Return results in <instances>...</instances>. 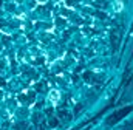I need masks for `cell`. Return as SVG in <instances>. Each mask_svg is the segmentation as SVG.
<instances>
[{
    "label": "cell",
    "mask_w": 133,
    "mask_h": 130,
    "mask_svg": "<svg viewBox=\"0 0 133 130\" xmlns=\"http://www.w3.org/2000/svg\"><path fill=\"white\" fill-rule=\"evenodd\" d=\"M57 99H59V92H56V90L50 92V101H51L53 104H56V102H57Z\"/></svg>",
    "instance_id": "1"
},
{
    "label": "cell",
    "mask_w": 133,
    "mask_h": 130,
    "mask_svg": "<svg viewBox=\"0 0 133 130\" xmlns=\"http://www.w3.org/2000/svg\"><path fill=\"white\" fill-rule=\"evenodd\" d=\"M121 8H122V3H113V9L115 11H119Z\"/></svg>",
    "instance_id": "2"
}]
</instances>
